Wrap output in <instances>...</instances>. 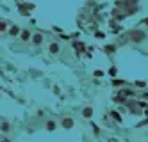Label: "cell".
<instances>
[{"label":"cell","mask_w":148,"mask_h":142,"mask_svg":"<svg viewBox=\"0 0 148 142\" xmlns=\"http://www.w3.org/2000/svg\"><path fill=\"white\" fill-rule=\"evenodd\" d=\"M128 37L134 41V43H139V41L145 39V34L143 32H132V34H128Z\"/></svg>","instance_id":"cell-1"},{"label":"cell","mask_w":148,"mask_h":142,"mask_svg":"<svg viewBox=\"0 0 148 142\" xmlns=\"http://www.w3.org/2000/svg\"><path fill=\"white\" fill-rule=\"evenodd\" d=\"M71 126H73V119H70V117L62 119V128H71Z\"/></svg>","instance_id":"cell-2"},{"label":"cell","mask_w":148,"mask_h":142,"mask_svg":"<svg viewBox=\"0 0 148 142\" xmlns=\"http://www.w3.org/2000/svg\"><path fill=\"white\" fill-rule=\"evenodd\" d=\"M32 41H34V44H41V41H43V36H41V34H36V36L32 37Z\"/></svg>","instance_id":"cell-3"},{"label":"cell","mask_w":148,"mask_h":142,"mask_svg":"<svg viewBox=\"0 0 148 142\" xmlns=\"http://www.w3.org/2000/svg\"><path fill=\"white\" fill-rule=\"evenodd\" d=\"M82 115H84V117H91V115H93V108H84V110H82Z\"/></svg>","instance_id":"cell-4"},{"label":"cell","mask_w":148,"mask_h":142,"mask_svg":"<svg viewBox=\"0 0 148 142\" xmlns=\"http://www.w3.org/2000/svg\"><path fill=\"white\" fill-rule=\"evenodd\" d=\"M57 51H59V44L57 43H52L50 44V53H57Z\"/></svg>","instance_id":"cell-5"},{"label":"cell","mask_w":148,"mask_h":142,"mask_svg":"<svg viewBox=\"0 0 148 142\" xmlns=\"http://www.w3.org/2000/svg\"><path fill=\"white\" fill-rule=\"evenodd\" d=\"M29 9H32V5H30V4H25V5H20V11L21 12H27V11Z\"/></svg>","instance_id":"cell-6"},{"label":"cell","mask_w":148,"mask_h":142,"mask_svg":"<svg viewBox=\"0 0 148 142\" xmlns=\"http://www.w3.org/2000/svg\"><path fill=\"white\" fill-rule=\"evenodd\" d=\"M18 32H20V27H16V25H14V27L11 29V36H16Z\"/></svg>","instance_id":"cell-7"},{"label":"cell","mask_w":148,"mask_h":142,"mask_svg":"<svg viewBox=\"0 0 148 142\" xmlns=\"http://www.w3.org/2000/svg\"><path fill=\"white\" fill-rule=\"evenodd\" d=\"M47 128H48L50 132H52V130L55 128V122H54V121H48V124H47Z\"/></svg>","instance_id":"cell-8"},{"label":"cell","mask_w":148,"mask_h":142,"mask_svg":"<svg viewBox=\"0 0 148 142\" xmlns=\"http://www.w3.org/2000/svg\"><path fill=\"white\" fill-rule=\"evenodd\" d=\"M111 114H112V117H114L116 121H121V117H119V115H118V112H111Z\"/></svg>","instance_id":"cell-9"},{"label":"cell","mask_w":148,"mask_h":142,"mask_svg":"<svg viewBox=\"0 0 148 142\" xmlns=\"http://www.w3.org/2000/svg\"><path fill=\"white\" fill-rule=\"evenodd\" d=\"M2 130H4V132H7V130H9V124H7V122H4V124H2Z\"/></svg>","instance_id":"cell-10"},{"label":"cell","mask_w":148,"mask_h":142,"mask_svg":"<svg viewBox=\"0 0 148 142\" xmlns=\"http://www.w3.org/2000/svg\"><path fill=\"white\" fill-rule=\"evenodd\" d=\"M21 37H23V41H27V39H29V32H23V34H21Z\"/></svg>","instance_id":"cell-11"},{"label":"cell","mask_w":148,"mask_h":142,"mask_svg":"<svg viewBox=\"0 0 148 142\" xmlns=\"http://www.w3.org/2000/svg\"><path fill=\"white\" fill-rule=\"evenodd\" d=\"M102 75H104V71H100V69L95 71V76H102Z\"/></svg>","instance_id":"cell-12"},{"label":"cell","mask_w":148,"mask_h":142,"mask_svg":"<svg viewBox=\"0 0 148 142\" xmlns=\"http://www.w3.org/2000/svg\"><path fill=\"white\" fill-rule=\"evenodd\" d=\"M109 73H111V75H112V76H114V75H116V73H118V71H116V68H111V71H109Z\"/></svg>","instance_id":"cell-13"}]
</instances>
